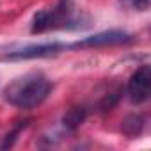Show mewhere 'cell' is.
<instances>
[{
    "label": "cell",
    "instance_id": "6da1fadb",
    "mask_svg": "<svg viewBox=\"0 0 151 151\" xmlns=\"http://www.w3.org/2000/svg\"><path fill=\"white\" fill-rule=\"evenodd\" d=\"M52 91V82L43 73H27L14 78L4 91V98L18 109H36Z\"/></svg>",
    "mask_w": 151,
    "mask_h": 151
},
{
    "label": "cell",
    "instance_id": "7a4b0ae2",
    "mask_svg": "<svg viewBox=\"0 0 151 151\" xmlns=\"http://www.w3.org/2000/svg\"><path fill=\"white\" fill-rule=\"evenodd\" d=\"M128 96L132 100V103H144L149 98V91H151V68L147 64L137 68V71L130 77L128 80Z\"/></svg>",
    "mask_w": 151,
    "mask_h": 151
},
{
    "label": "cell",
    "instance_id": "3957f363",
    "mask_svg": "<svg viewBox=\"0 0 151 151\" xmlns=\"http://www.w3.org/2000/svg\"><path fill=\"white\" fill-rule=\"evenodd\" d=\"M66 46L60 43H43V45H29L20 50L6 53L4 60H27V59H39V57H50L64 50Z\"/></svg>",
    "mask_w": 151,
    "mask_h": 151
},
{
    "label": "cell",
    "instance_id": "277c9868",
    "mask_svg": "<svg viewBox=\"0 0 151 151\" xmlns=\"http://www.w3.org/2000/svg\"><path fill=\"white\" fill-rule=\"evenodd\" d=\"M132 36L123 30H105L94 36H87L82 41L73 43V48H89V46H114V45H124L130 43Z\"/></svg>",
    "mask_w": 151,
    "mask_h": 151
},
{
    "label": "cell",
    "instance_id": "5b68a950",
    "mask_svg": "<svg viewBox=\"0 0 151 151\" xmlns=\"http://www.w3.org/2000/svg\"><path fill=\"white\" fill-rule=\"evenodd\" d=\"M86 116H87V112H86L84 107H73V109H69V110L64 114V117H62V124H64L66 130L73 132V130H77V128L84 123Z\"/></svg>",
    "mask_w": 151,
    "mask_h": 151
},
{
    "label": "cell",
    "instance_id": "8992f818",
    "mask_svg": "<svg viewBox=\"0 0 151 151\" xmlns=\"http://www.w3.org/2000/svg\"><path fill=\"white\" fill-rule=\"evenodd\" d=\"M144 123H146V121H144V117H142L140 114H132V116H128V117L123 121L121 130H123L128 137H137V135L142 133Z\"/></svg>",
    "mask_w": 151,
    "mask_h": 151
},
{
    "label": "cell",
    "instance_id": "52a82bcc",
    "mask_svg": "<svg viewBox=\"0 0 151 151\" xmlns=\"http://www.w3.org/2000/svg\"><path fill=\"white\" fill-rule=\"evenodd\" d=\"M53 27V20H52V11H39L34 20H32V32H45L46 29Z\"/></svg>",
    "mask_w": 151,
    "mask_h": 151
},
{
    "label": "cell",
    "instance_id": "ba28073f",
    "mask_svg": "<svg viewBox=\"0 0 151 151\" xmlns=\"http://www.w3.org/2000/svg\"><path fill=\"white\" fill-rule=\"evenodd\" d=\"M121 94H123V89H121V87H116L114 91H110V93H109L107 96H103V100L100 101V110H103V112L110 110V109L119 101Z\"/></svg>",
    "mask_w": 151,
    "mask_h": 151
},
{
    "label": "cell",
    "instance_id": "9c48e42d",
    "mask_svg": "<svg viewBox=\"0 0 151 151\" xmlns=\"http://www.w3.org/2000/svg\"><path fill=\"white\" fill-rule=\"evenodd\" d=\"M25 126H27V123H22L18 128H14L11 133H7V135H6V139H4V142L0 144V147H11V146L14 144V140H16L18 133H20V132H22V128H25Z\"/></svg>",
    "mask_w": 151,
    "mask_h": 151
},
{
    "label": "cell",
    "instance_id": "30bf717a",
    "mask_svg": "<svg viewBox=\"0 0 151 151\" xmlns=\"http://www.w3.org/2000/svg\"><path fill=\"white\" fill-rule=\"evenodd\" d=\"M128 6H132L137 11H147L149 9V0H126Z\"/></svg>",
    "mask_w": 151,
    "mask_h": 151
}]
</instances>
